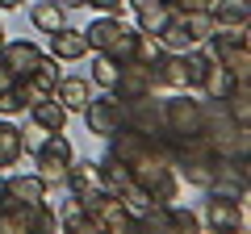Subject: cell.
Masks as SVG:
<instances>
[{"label":"cell","instance_id":"31","mask_svg":"<svg viewBox=\"0 0 251 234\" xmlns=\"http://www.w3.org/2000/svg\"><path fill=\"white\" fill-rule=\"evenodd\" d=\"M92 9H100V13H109V17H126V0H88Z\"/></svg>","mask_w":251,"mask_h":234},{"label":"cell","instance_id":"20","mask_svg":"<svg viewBox=\"0 0 251 234\" xmlns=\"http://www.w3.org/2000/svg\"><path fill=\"white\" fill-rule=\"evenodd\" d=\"M230 88H234V75L226 71L222 63H218L214 54H209V63H205V75H201V88H197V92H201L205 100H222Z\"/></svg>","mask_w":251,"mask_h":234},{"label":"cell","instance_id":"15","mask_svg":"<svg viewBox=\"0 0 251 234\" xmlns=\"http://www.w3.org/2000/svg\"><path fill=\"white\" fill-rule=\"evenodd\" d=\"M54 209H59V226H63V230H72V234H100L97 217L84 209V201L75 197V192L63 201V205H54Z\"/></svg>","mask_w":251,"mask_h":234},{"label":"cell","instance_id":"6","mask_svg":"<svg viewBox=\"0 0 251 234\" xmlns=\"http://www.w3.org/2000/svg\"><path fill=\"white\" fill-rule=\"evenodd\" d=\"M163 134H201V100L184 96V92H176V96L163 100Z\"/></svg>","mask_w":251,"mask_h":234},{"label":"cell","instance_id":"21","mask_svg":"<svg viewBox=\"0 0 251 234\" xmlns=\"http://www.w3.org/2000/svg\"><path fill=\"white\" fill-rule=\"evenodd\" d=\"M29 21H34V29H42V34H54L59 25H67V9H63L59 0H34V4H29Z\"/></svg>","mask_w":251,"mask_h":234},{"label":"cell","instance_id":"17","mask_svg":"<svg viewBox=\"0 0 251 234\" xmlns=\"http://www.w3.org/2000/svg\"><path fill=\"white\" fill-rule=\"evenodd\" d=\"M25 159V130H17L9 117H0V171L17 167Z\"/></svg>","mask_w":251,"mask_h":234},{"label":"cell","instance_id":"26","mask_svg":"<svg viewBox=\"0 0 251 234\" xmlns=\"http://www.w3.org/2000/svg\"><path fill=\"white\" fill-rule=\"evenodd\" d=\"M168 230L172 234H197L201 230V217L193 213V209H184V205L172 201V205H168Z\"/></svg>","mask_w":251,"mask_h":234},{"label":"cell","instance_id":"23","mask_svg":"<svg viewBox=\"0 0 251 234\" xmlns=\"http://www.w3.org/2000/svg\"><path fill=\"white\" fill-rule=\"evenodd\" d=\"M222 105H226V113H230L239 126H247V117H251V84L247 80H234V88L222 96Z\"/></svg>","mask_w":251,"mask_h":234},{"label":"cell","instance_id":"12","mask_svg":"<svg viewBox=\"0 0 251 234\" xmlns=\"http://www.w3.org/2000/svg\"><path fill=\"white\" fill-rule=\"evenodd\" d=\"M38 209L42 205H25V201L0 205V234H34L38 230Z\"/></svg>","mask_w":251,"mask_h":234},{"label":"cell","instance_id":"10","mask_svg":"<svg viewBox=\"0 0 251 234\" xmlns=\"http://www.w3.org/2000/svg\"><path fill=\"white\" fill-rule=\"evenodd\" d=\"M50 54L59 59V63H80L84 54H88V38H84V29L59 25L50 34Z\"/></svg>","mask_w":251,"mask_h":234},{"label":"cell","instance_id":"36","mask_svg":"<svg viewBox=\"0 0 251 234\" xmlns=\"http://www.w3.org/2000/svg\"><path fill=\"white\" fill-rule=\"evenodd\" d=\"M0 46H4V25H0Z\"/></svg>","mask_w":251,"mask_h":234},{"label":"cell","instance_id":"34","mask_svg":"<svg viewBox=\"0 0 251 234\" xmlns=\"http://www.w3.org/2000/svg\"><path fill=\"white\" fill-rule=\"evenodd\" d=\"M63 9H84V4H88V0H59Z\"/></svg>","mask_w":251,"mask_h":234},{"label":"cell","instance_id":"3","mask_svg":"<svg viewBox=\"0 0 251 234\" xmlns=\"http://www.w3.org/2000/svg\"><path fill=\"white\" fill-rule=\"evenodd\" d=\"M80 201H84V209L97 217V226L105 234H130V230H138V217L130 213V209L122 205V197H113V192L92 188V192H84Z\"/></svg>","mask_w":251,"mask_h":234},{"label":"cell","instance_id":"28","mask_svg":"<svg viewBox=\"0 0 251 234\" xmlns=\"http://www.w3.org/2000/svg\"><path fill=\"white\" fill-rule=\"evenodd\" d=\"M117 197H122V205H126V209H130V213H134V217H138V213H143V209H147V205H151V192H147V188H143V184H134V180L126 184V188H122V192H117Z\"/></svg>","mask_w":251,"mask_h":234},{"label":"cell","instance_id":"27","mask_svg":"<svg viewBox=\"0 0 251 234\" xmlns=\"http://www.w3.org/2000/svg\"><path fill=\"white\" fill-rule=\"evenodd\" d=\"M117 71H122V63H113L109 54H97V63H92V84L97 88H113V80H117Z\"/></svg>","mask_w":251,"mask_h":234},{"label":"cell","instance_id":"2","mask_svg":"<svg viewBox=\"0 0 251 234\" xmlns=\"http://www.w3.org/2000/svg\"><path fill=\"white\" fill-rule=\"evenodd\" d=\"M29 155H34V171L46 184H54V188L67 180V167H72V159H75L67 134H46L38 146H29Z\"/></svg>","mask_w":251,"mask_h":234},{"label":"cell","instance_id":"16","mask_svg":"<svg viewBox=\"0 0 251 234\" xmlns=\"http://www.w3.org/2000/svg\"><path fill=\"white\" fill-rule=\"evenodd\" d=\"M155 84L159 88H172V92H184L188 88V75H184V54H176V50H163L159 59H155Z\"/></svg>","mask_w":251,"mask_h":234},{"label":"cell","instance_id":"7","mask_svg":"<svg viewBox=\"0 0 251 234\" xmlns=\"http://www.w3.org/2000/svg\"><path fill=\"white\" fill-rule=\"evenodd\" d=\"M151 92H159V84H155V71L147 63H122V71H117L113 88H109V96H117L126 105V100H138V96H151Z\"/></svg>","mask_w":251,"mask_h":234},{"label":"cell","instance_id":"33","mask_svg":"<svg viewBox=\"0 0 251 234\" xmlns=\"http://www.w3.org/2000/svg\"><path fill=\"white\" fill-rule=\"evenodd\" d=\"M25 0H0V13H9V9H21Z\"/></svg>","mask_w":251,"mask_h":234},{"label":"cell","instance_id":"29","mask_svg":"<svg viewBox=\"0 0 251 234\" xmlns=\"http://www.w3.org/2000/svg\"><path fill=\"white\" fill-rule=\"evenodd\" d=\"M29 109V100H25V92H21V84H13L4 96H0V117H17V113H25Z\"/></svg>","mask_w":251,"mask_h":234},{"label":"cell","instance_id":"30","mask_svg":"<svg viewBox=\"0 0 251 234\" xmlns=\"http://www.w3.org/2000/svg\"><path fill=\"white\" fill-rule=\"evenodd\" d=\"M29 75H34L38 84H46V88L54 92V84H59V59H54V54H42V59H38V67H34Z\"/></svg>","mask_w":251,"mask_h":234},{"label":"cell","instance_id":"18","mask_svg":"<svg viewBox=\"0 0 251 234\" xmlns=\"http://www.w3.org/2000/svg\"><path fill=\"white\" fill-rule=\"evenodd\" d=\"M9 180V192L17 201H25V205H42L46 201V180L38 176V171H13V176H4Z\"/></svg>","mask_w":251,"mask_h":234},{"label":"cell","instance_id":"9","mask_svg":"<svg viewBox=\"0 0 251 234\" xmlns=\"http://www.w3.org/2000/svg\"><path fill=\"white\" fill-rule=\"evenodd\" d=\"M0 59H4V63H9V71L21 80V75H29V71L38 67L42 50H38L29 38H4V46H0Z\"/></svg>","mask_w":251,"mask_h":234},{"label":"cell","instance_id":"19","mask_svg":"<svg viewBox=\"0 0 251 234\" xmlns=\"http://www.w3.org/2000/svg\"><path fill=\"white\" fill-rule=\"evenodd\" d=\"M122 29H126V17H109V13H105V17H97L88 29H84V38H88V50H97V54L109 50V46L117 42V34H122Z\"/></svg>","mask_w":251,"mask_h":234},{"label":"cell","instance_id":"25","mask_svg":"<svg viewBox=\"0 0 251 234\" xmlns=\"http://www.w3.org/2000/svg\"><path fill=\"white\" fill-rule=\"evenodd\" d=\"M134 13H138L134 25L143 29V34H163V25L172 21V9H168V4H159V0H155V4H147V9H134Z\"/></svg>","mask_w":251,"mask_h":234},{"label":"cell","instance_id":"8","mask_svg":"<svg viewBox=\"0 0 251 234\" xmlns=\"http://www.w3.org/2000/svg\"><path fill=\"white\" fill-rule=\"evenodd\" d=\"M126 126L138 130V134H159L163 130V105L151 96H138V100H126Z\"/></svg>","mask_w":251,"mask_h":234},{"label":"cell","instance_id":"13","mask_svg":"<svg viewBox=\"0 0 251 234\" xmlns=\"http://www.w3.org/2000/svg\"><path fill=\"white\" fill-rule=\"evenodd\" d=\"M54 100H59L67 113H84V105L92 100V84L84 75H59L54 84Z\"/></svg>","mask_w":251,"mask_h":234},{"label":"cell","instance_id":"32","mask_svg":"<svg viewBox=\"0 0 251 234\" xmlns=\"http://www.w3.org/2000/svg\"><path fill=\"white\" fill-rule=\"evenodd\" d=\"M13 84H17V75H13V71H9V63L0 59V96H4V92H9Z\"/></svg>","mask_w":251,"mask_h":234},{"label":"cell","instance_id":"35","mask_svg":"<svg viewBox=\"0 0 251 234\" xmlns=\"http://www.w3.org/2000/svg\"><path fill=\"white\" fill-rule=\"evenodd\" d=\"M130 9H147V4H155V0H126Z\"/></svg>","mask_w":251,"mask_h":234},{"label":"cell","instance_id":"5","mask_svg":"<svg viewBox=\"0 0 251 234\" xmlns=\"http://www.w3.org/2000/svg\"><path fill=\"white\" fill-rule=\"evenodd\" d=\"M84 126H88V134H97V138H109V134H117V130L126 126V105L117 96H92L88 105H84Z\"/></svg>","mask_w":251,"mask_h":234},{"label":"cell","instance_id":"4","mask_svg":"<svg viewBox=\"0 0 251 234\" xmlns=\"http://www.w3.org/2000/svg\"><path fill=\"white\" fill-rule=\"evenodd\" d=\"M201 226H209L214 234H239V230H247V201H234V197H222V192H209Z\"/></svg>","mask_w":251,"mask_h":234},{"label":"cell","instance_id":"14","mask_svg":"<svg viewBox=\"0 0 251 234\" xmlns=\"http://www.w3.org/2000/svg\"><path fill=\"white\" fill-rule=\"evenodd\" d=\"M214 29H247L251 21V0H214L209 4Z\"/></svg>","mask_w":251,"mask_h":234},{"label":"cell","instance_id":"1","mask_svg":"<svg viewBox=\"0 0 251 234\" xmlns=\"http://www.w3.org/2000/svg\"><path fill=\"white\" fill-rule=\"evenodd\" d=\"M209 54H214L218 63L226 67V71L234 75V80H251V54H247V29H214V34L205 38Z\"/></svg>","mask_w":251,"mask_h":234},{"label":"cell","instance_id":"24","mask_svg":"<svg viewBox=\"0 0 251 234\" xmlns=\"http://www.w3.org/2000/svg\"><path fill=\"white\" fill-rule=\"evenodd\" d=\"M172 21H176V25L188 34V42H193V46H201L209 34H214V21H209V13H172Z\"/></svg>","mask_w":251,"mask_h":234},{"label":"cell","instance_id":"11","mask_svg":"<svg viewBox=\"0 0 251 234\" xmlns=\"http://www.w3.org/2000/svg\"><path fill=\"white\" fill-rule=\"evenodd\" d=\"M25 113H29V121H34V130H42V134H63V130H67V117H72V113H67V109H63L54 96L34 100Z\"/></svg>","mask_w":251,"mask_h":234},{"label":"cell","instance_id":"22","mask_svg":"<svg viewBox=\"0 0 251 234\" xmlns=\"http://www.w3.org/2000/svg\"><path fill=\"white\" fill-rule=\"evenodd\" d=\"M67 188L75 192V197H84V192H92V188H100L97 184V159H72V167H67Z\"/></svg>","mask_w":251,"mask_h":234}]
</instances>
